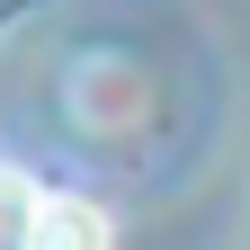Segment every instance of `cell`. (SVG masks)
Returning <instances> with one entry per match:
<instances>
[{"instance_id": "7a4b0ae2", "label": "cell", "mask_w": 250, "mask_h": 250, "mask_svg": "<svg viewBox=\"0 0 250 250\" xmlns=\"http://www.w3.org/2000/svg\"><path fill=\"white\" fill-rule=\"evenodd\" d=\"M36 179H27L18 161H0V250H36Z\"/></svg>"}, {"instance_id": "6da1fadb", "label": "cell", "mask_w": 250, "mask_h": 250, "mask_svg": "<svg viewBox=\"0 0 250 250\" xmlns=\"http://www.w3.org/2000/svg\"><path fill=\"white\" fill-rule=\"evenodd\" d=\"M36 250H116V224L89 197H45L36 206Z\"/></svg>"}]
</instances>
